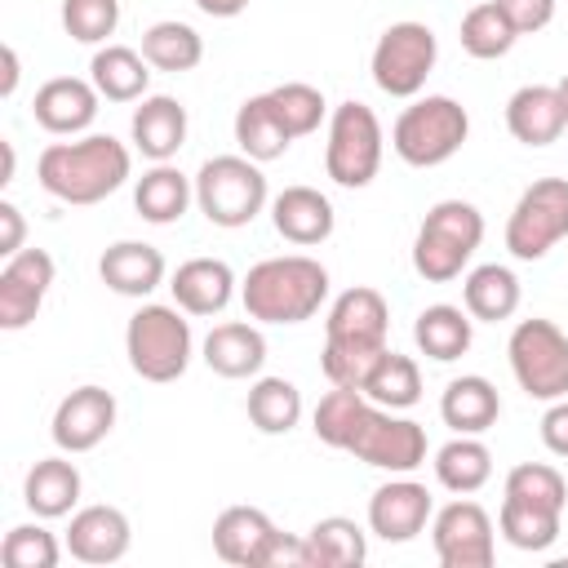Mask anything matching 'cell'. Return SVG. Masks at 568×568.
I'll return each mask as SVG.
<instances>
[{
  "label": "cell",
  "instance_id": "obj_1",
  "mask_svg": "<svg viewBox=\"0 0 568 568\" xmlns=\"http://www.w3.org/2000/svg\"><path fill=\"white\" fill-rule=\"evenodd\" d=\"M133 173V155L111 133H84L75 142H49L36 160L40 186L62 204H98L115 195Z\"/></svg>",
  "mask_w": 568,
  "mask_h": 568
},
{
  "label": "cell",
  "instance_id": "obj_2",
  "mask_svg": "<svg viewBox=\"0 0 568 568\" xmlns=\"http://www.w3.org/2000/svg\"><path fill=\"white\" fill-rule=\"evenodd\" d=\"M328 297V271L306 253L262 257L240 280L244 315L257 324H302Z\"/></svg>",
  "mask_w": 568,
  "mask_h": 568
},
{
  "label": "cell",
  "instance_id": "obj_3",
  "mask_svg": "<svg viewBox=\"0 0 568 568\" xmlns=\"http://www.w3.org/2000/svg\"><path fill=\"white\" fill-rule=\"evenodd\" d=\"M124 355H129V368L142 377V382H178L195 355V337H191V320L186 311L173 302H142L129 324H124Z\"/></svg>",
  "mask_w": 568,
  "mask_h": 568
},
{
  "label": "cell",
  "instance_id": "obj_4",
  "mask_svg": "<svg viewBox=\"0 0 568 568\" xmlns=\"http://www.w3.org/2000/svg\"><path fill=\"white\" fill-rule=\"evenodd\" d=\"M466 138H470V115L448 93L413 98L399 111V120L390 124V146L413 169H435V164L453 160L466 146Z\"/></svg>",
  "mask_w": 568,
  "mask_h": 568
},
{
  "label": "cell",
  "instance_id": "obj_5",
  "mask_svg": "<svg viewBox=\"0 0 568 568\" xmlns=\"http://www.w3.org/2000/svg\"><path fill=\"white\" fill-rule=\"evenodd\" d=\"M484 240V213L470 200H439L413 240V271L426 284H448L466 271Z\"/></svg>",
  "mask_w": 568,
  "mask_h": 568
},
{
  "label": "cell",
  "instance_id": "obj_6",
  "mask_svg": "<svg viewBox=\"0 0 568 568\" xmlns=\"http://www.w3.org/2000/svg\"><path fill=\"white\" fill-rule=\"evenodd\" d=\"M266 173L248 155H213L195 173V209L222 231L248 226L266 209Z\"/></svg>",
  "mask_w": 568,
  "mask_h": 568
},
{
  "label": "cell",
  "instance_id": "obj_7",
  "mask_svg": "<svg viewBox=\"0 0 568 568\" xmlns=\"http://www.w3.org/2000/svg\"><path fill=\"white\" fill-rule=\"evenodd\" d=\"M382 120L373 115V106L364 102H337L333 115H328V142H324V173L346 186V191H359L377 178L382 169Z\"/></svg>",
  "mask_w": 568,
  "mask_h": 568
},
{
  "label": "cell",
  "instance_id": "obj_8",
  "mask_svg": "<svg viewBox=\"0 0 568 568\" xmlns=\"http://www.w3.org/2000/svg\"><path fill=\"white\" fill-rule=\"evenodd\" d=\"M510 373L528 399H564L568 395V333L555 320H519L506 342Z\"/></svg>",
  "mask_w": 568,
  "mask_h": 568
},
{
  "label": "cell",
  "instance_id": "obj_9",
  "mask_svg": "<svg viewBox=\"0 0 568 568\" xmlns=\"http://www.w3.org/2000/svg\"><path fill=\"white\" fill-rule=\"evenodd\" d=\"M355 462L373 466V470H390V475H408L426 462V430L413 422V417H395V408H382L364 395L359 413H355V426H351V439L346 448Z\"/></svg>",
  "mask_w": 568,
  "mask_h": 568
},
{
  "label": "cell",
  "instance_id": "obj_10",
  "mask_svg": "<svg viewBox=\"0 0 568 568\" xmlns=\"http://www.w3.org/2000/svg\"><path fill=\"white\" fill-rule=\"evenodd\" d=\"M439 40L426 22H390L373 44V84L390 98H417L435 71Z\"/></svg>",
  "mask_w": 568,
  "mask_h": 568
},
{
  "label": "cell",
  "instance_id": "obj_11",
  "mask_svg": "<svg viewBox=\"0 0 568 568\" xmlns=\"http://www.w3.org/2000/svg\"><path fill=\"white\" fill-rule=\"evenodd\" d=\"M568 235V178H537L506 217V248L519 262H541Z\"/></svg>",
  "mask_w": 568,
  "mask_h": 568
},
{
  "label": "cell",
  "instance_id": "obj_12",
  "mask_svg": "<svg viewBox=\"0 0 568 568\" xmlns=\"http://www.w3.org/2000/svg\"><path fill=\"white\" fill-rule=\"evenodd\" d=\"M430 541L444 568H488L497 555L493 515L470 497H457L430 515Z\"/></svg>",
  "mask_w": 568,
  "mask_h": 568
},
{
  "label": "cell",
  "instance_id": "obj_13",
  "mask_svg": "<svg viewBox=\"0 0 568 568\" xmlns=\"http://www.w3.org/2000/svg\"><path fill=\"white\" fill-rule=\"evenodd\" d=\"M115 426V395L102 386H75L71 395L58 399L49 435L58 444V453H89L98 448Z\"/></svg>",
  "mask_w": 568,
  "mask_h": 568
},
{
  "label": "cell",
  "instance_id": "obj_14",
  "mask_svg": "<svg viewBox=\"0 0 568 568\" xmlns=\"http://www.w3.org/2000/svg\"><path fill=\"white\" fill-rule=\"evenodd\" d=\"M53 284V257L44 248H22L13 257H4L0 266V328L18 333L36 320V311L44 306Z\"/></svg>",
  "mask_w": 568,
  "mask_h": 568
},
{
  "label": "cell",
  "instance_id": "obj_15",
  "mask_svg": "<svg viewBox=\"0 0 568 568\" xmlns=\"http://www.w3.org/2000/svg\"><path fill=\"white\" fill-rule=\"evenodd\" d=\"M435 515V501H430V488L399 475L390 484H382L373 497H368V532L382 537V541H413L417 532H426Z\"/></svg>",
  "mask_w": 568,
  "mask_h": 568
},
{
  "label": "cell",
  "instance_id": "obj_16",
  "mask_svg": "<svg viewBox=\"0 0 568 568\" xmlns=\"http://www.w3.org/2000/svg\"><path fill=\"white\" fill-rule=\"evenodd\" d=\"M98 102L102 93L93 89V80H80V75H53L36 89L31 98V115L44 133L53 138H80L93 120H98Z\"/></svg>",
  "mask_w": 568,
  "mask_h": 568
},
{
  "label": "cell",
  "instance_id": "obj_17",
  "mask_svg": "<svg viewBox=\"0 0 568 568\" xmlns=\"http://www.w3.org/2000/svg\"><path fill=\"white\" fill-rule=\"evenodd\" d=\"M129 541H133L129 515L120 506H106V501L80 506L67 524V550L80 564H115L129 555Z\"/></svg>",
  "mask_w": 568,
  "mask_h": 568
},
{
  "label": "cell",
  "instance_id": "obj_18",
  "mask_svg": "<svg viewBox=\"0 0 568 568\" xmlns=\"http://www.w3.org/2000/svg\"><path fill=\"white\" fill-rule=\"evenodd\" d=\"M98 275L111 293L120 297H151L164 275H169V262L155 244L146 240H115L102 257H98Z\"/></svg>",
  "mask_w": 568,
  "mask_h": 568
},
{
  "label": "cell",
  "instance_id": "obj_19",
  "mask_svg": "<svg viewBox=\"0 0 568 568\" xmlns=\"http://www.w3.org/2000/svg\"><path fill=\"white\" fill-rule=\"evenodd\" d=\"M200 355L217 377H231V382L257 377L266 364V337L257 320H226L209 328V337L200 342Z\"/></svg>",
  "mask_w": 568,
  "mask_h": 568
},
{
  "label": "cell",
  "instance_id": "obj_20",
  "mask_svg": "<svg viewBox=\"0 0 568 568\" xmlns=\"http://www.w3.org/2000/svg\"><path fill=\"white\" fill-rule=\"evenodd\" d=\"M129 138L133 146L151 160V164H164L182 151L186 142V106L169 93H146L138 106H133V120H129Z\"/></svg>",
  "mask_w": 568,
  "mask_h": 568
},
{
  "label": "cell",
  "instance_id": "obj_21",
  "mask_svg": "<svg viewBox=\"0 0 568 568\" xmlns=\"http://www.w3.org/2000/svg\"><path fill=\"white\" fill-rule=\"evenodd\" d=\"M271 226L297 244V248H311V244H324L337 226V213L328 204L324 191L315 186H284L275 200H271Z\"/></svg>",
  "mask_w": 568,
  "mask_h": 568
},
{
  "label": "cell",
  "instance_id": "obj_22",
  "mask_svg": "<svg viewBox=\"0 0 568 568\" xmlns=\"http://www.w3.org/2000/svg\"><path fill=\"white\" fill-rule=\"evenodd\" d=\"M506 129L524 146H550V142H559L564 129H568L559 89L555 84H524V89H515L510 102H506Z\"/></svg>",
  "mask_w": 568,
  "mask_h": 568
},
{
  "label": "cell",
  "instance_id": "obj_23",
  "mask_svg": "<svg viewBox=\"0 0 568 568\" xmlns=\"http://www.w3.org/2000/svg\"><path fill=\"white\" fill-rule=\"evenodd\" d=\"M235 271L222 257H191L173 271L169 293L186 315H222L235 297Z\"/></svg>",
  "mask_w": 568,
  "mask_h": 568
},
{
  "label": "cell",
  "instance_id": "obj_24",
  "mask_svg": "<svg viewBox=\"0 0 568 568\" xmlns=\"http://www.w3.org/2000/svg\"><path fill=\"white\" fill-rule=\"evenodd\" d=\"M324 337L386 346V337H390V306H386V297L377 288H368V284H355V288L337 293V302L328 306V320H324Z\"/></svg>",
  "mask_w": 568,
  "mask_h": 568
},
{
  "label": "cell",
  "instance_id": "obj_25",
  "mask_svg": "<svg viewBox=\"0 0 568 568\" xmlns=\"http://www.w3.org/2000/svg\"><path fill=\"white\" fill-rule=\"evenodd\" d=\"M271 537H275V524L257 506H226L213 519V550H217V559H226L235 568H262Z\"/></svg>",
  "mask_w": 568,
  "mask_h": 568
},
{
  "label": "cell",
  "instance_id": "obj_26",
  "mask_svg": "<svg viewBox=\"0 0 568 568\" xmlns=\"http://www.w3.org/2000/svg\"><path fill=\"white\" fill-rule=\"evenodd\" d=\"M80 488H84V479H80L75 462H67V453H58V457H40V462L27 470V479H22V501H27V510H31L36 519H62V515L75 510Z\"/></svg>",
  "mask_w": 568,
  "mask_h": 568
},
{
  "label": "cell",
  "instance_id": "obj_27",
  "mask_svg": "<svg viewBox=\"0 0 568 568\" xmlns=\"http://www.w3.org/2000/svg\"><path fill=\"white\" fill-rule=\"evenodd\" d=\"M195 204V178H186L178 164H151L133 186V209L151 226H173Z\"/></svg>",
  "mask_w": 568,
  "mask_h": 568
},
{
  "label": "cell",
  "instance_id": "obj_28",
  "mask_svg": "<svg viewBox=\"0 0 568 568\" xmlns=\"http://www.w3.org/2000/svg\"><path fill=\"white\" fill-rule=\"evenodd\" d=\"M439 417L444 426H453L457 435H484L488 426H497L501 417V395L488 377L479 373H462L444 386L439 395Z\"/></svg>",
  "mask_w": 568,
  "mask_h": 568
},
{
  "label": "cell",
  "instance_id": "obj_29",
  "mask_svg": "<svg viewBox=\"0 0 568 568\" xmlns=\"http://www.w3.org/2000/svg\"><path fill=\"white\" fill-rule=\"evenodd\" d=\"M413 342L426 359L435 364H453L470 351L475 342V320L466 306H453V302H435L426 306L417 320H413Z\"/></svg>",
  "mask_w": 568,
  "mask_h": 568
},
{
  "label": "cell",
  "instance_id": "obj_30",
  "mask_svg": "<svg viewBox=\"0 0 568 568\" xmlns=\"http://www.w3.org/2000/svg\"><path fill=\"white\" fill-rule=\"evenodd\" d=\"M89 80L106 102H142L151 84V62L129 44H102L89 62Z\"/></svg>",
  "mask_w": 568,
  "mask_h": 568
},
{
  "label": "cell",
  "instance_id": "obj_31",
  "mask_svg": "<svg viewBox=\"0 0 568 568\" xmlns=\"http://www.w3.org/2000/svg\"><path fill=\"white\" fill-rule=\"evenodd\" d=\"M462 306L479 324H501L519 311V275L501 262H484L462 280Z\"/></svg>",
  "mask_w": 568,
  "mask_h": 568
},
{
  "label": "cell",
  "instance_id": "obj_32",
  "mask_svg": "<svg viewBox=\"0 0 568 568\" xmlns=\"http://www.w3.org/2000/svg\"><path fill=\"white\" fill-rule=\"evenodd\" d=\"M302 541H306V568H359L368 559V532L346 515L315 519L302 532Z\"/></svg>",
  "mask_w": 568,
  "mask_h": 568
},
{
  "label": "cell",
  "instance_id": "obj_33",
  "mask_svg": "<svg viewBox=\"0 0 568 568\" xmlns=\"http://www.w3.org/2000/svg\"><path fill=\"white\" fill-rule=\"evenodd\" d=\"M435 479L457 493V497H470L479 493L488 479H493V453L479 435H453L439 453H435Z\"/></svg>",
  "mask_w": 568,
  "mask_h": 568
},
{
  "label": "cell",
  "instance_id": "obj_34",
  "mask_svg": "<svg viewBox=\"0 0 568 568\" xmlns=\"http://www.w3.org/2000/svg\"><path fill=\"white\" fill-rule=\"evenodd\" d=\"M235 146H240V155H248L257 164H271L293 146V138L280 124V115L271 111L266 93L240 102V111H235Z\"/></svg>",
  "mask_w": 568,
  "mask_h": 568
},
{
  "label": "cell",
  "instance_id": "obj_35",
  "mask_svg": "<svg viewBox=\"0 0 568 568\" xmlns=\"http://www.w3.org/2000/svg\"><path fill=\"white\" fill-rule=\"evenodd\" d=\"M142 58L155 67V71H169V75H182V71H195L200 58H204V40L191 22H178V18H164V22H151L142 31Z\"/></svg>",
  "mask_w": 568,
  "mask_h": 568
},
{
  "label": "cell",
  "instance_id": "obj_36",
  "mask_svg": "<svg viewBox=\"0 0 568 568\" xmlns=\"http://www.w3.org/2000/svg\"><path fill=\"white\" fill-rule=\"evenodd\" d=\"M244 408L262 435H288L302 422V390L288 377H257L248 386Z\"/></svg>",
  "mask_w": 568,
  "mask_h": 568
},
{
  "label": "cell",
  "instance_id": "obj_37",
  "mask_svg": "<svg viewBox=\"0 0 568 568\" xmlns=\"http://www.w3.org/2000/svg\"><path fill=\"white\" fill-rule=\"evenodd\" d=\"M497 528L501 537L515 546V550H550L559 528H564V510H546V506H532V501H515V497H501V510H497Z\"/></svg>",
  "mask_w": 568,
  "mask_h": 568
},
{
  "label": "cell",
  "instance_id": "obj_38",
  "mask_svg": "<svg viewBox=\"0 0 568 568\" xmlns=\"http://www.w3.org/2000/svg\"><path fill=\"white\" fill-rule=\"evenodd\" d=\"M364 395L373 404H382V408H395V413L399 408H413L422 399V368H417V359L386 346V355L377 359V368L364 382Z\"/></svg>",
  "mask_w": 568,
  "mask_h": 568
},
{
  "label": "cell",
  "instance_id": "obj_39",
  "mask_svg": "<svg viewBox=\"0 0 568 568\" xmlns=\"http://www.w3.org/2000/svg\"><path fill=\"white\" fill-rule=\"evenodd\" d=\"M462 49L470 53V58H479V62H493V58H506L510 49H515V40H519V31L510 27V18L501 13V4L497 0H484V4H475V9H466V18H462Z\"/></svg>",
  "mask_w": 568,
  "mask_h": 568
},
{
  "label": "cell",
  "instance_id": "obj_40",
  "mask_svg": "<svg viewBox=\"0 0 568 568\" xmlns=\"http://www.w3.org/2000/svg\"><path fill=\"white\" fill-rule=\"evenodd\" d=\"M266 102H271V111L280 115V124L288 129V138L315 133V129L324 124V115H328L324 93H320L315 84H302V80H288V84L266 89Z\"/></svg>",
  "mask_w": 568,
  "mask_h": 568
},
{
  "label": "cell",
  "instance_id": "obj_41",
  "mask_svg": "<svg viewBox=\"0 0 568 568\" xmlns=\"http://www.w3.org/2000/svg\"><path fill=\"white\" fill-rule=\"evenodd\" d=\"M386 346H390V342H386ZM386 346H377V342H333V337H324L320 368H324L328 386L364 390V382H368V373L377 368V359L386 355Z\"/></svg>",
  "mask_w": 568,
  "mask_h": 568
},
{
  "label": "cell",
  "instance_id": "obj_42",
  "mask_svg": "<svg viewBox=\"0 0 568 568\" xmlns=\"http://www.w3.org/2000/svg\"><path fill=\"white\" fill-rule=\"evenodd\" d=\"M506 497L532 501V506H546V510H564L568 506V479L546 462H519L506 475Z\"/></svg>",
  "mask_w": 568,
  "mask_h": 568
},
{
  "label": "cell",
  "instance_id": "obj_43",
  "mask_svg": "<svg viewBox=\"0 0 568 568\" xmlns=\"http://www.w3.org/2000/svg\"><path fill=\"white\" fill-rule=\"evenodd\" d=\"M4 568H58L62 546L44 524H13L0 541Z\"/></svg>",
  "mask_w": 568,
  "mask_h": 568
},
{
  "label": "cell",
  "instance_id": "obj_44",
  "mask_svg": "<svg viewBox=\"0 0 568 568\" xmlns=\"http://www.w3.org/2000/svg\"><path fill=\"white\" fill-rule=\"evenodd\" d=\"M120 27V0H62V31L80 44H106Z\"/></svg>",
  "mask_w": 568,
  "mask_h": 568
},
{
  "label": "cell",
  "instance_id": "obj_45",
  "mask_svg": "<svg viewBox=\"0 0 568 568\" xmlns=\"http://www.w3.org/2000/svg\"><path fill=\"white\" fill-rule=\"evenodd\" d=\"M501 13L510 18V27L519 36H532V31H546L555 22V0H497Z\"/></svg>",
  "mask_w": 568,
  "mask_h": 568
},
{
  "label": "cell",
  "instance_id": "obj_46",
  "mask_svg": "<svg viewBox=\"0 0 568 568\" xmlns=\"http://www.w3.org/2000/svg\"><path fill=\"white\" fill-rule=\"evenodd\" d=\"M541 444L555 457H568V395L564 399H550V408L541 413Z\"/></svg>",
  "mask_w": 568,
  "mask_h": 568
},
{
  "label": "cell",
  "instance_id": "obj_47",
  "mask_svg": "<svg viewBox=\"0 0 568 568\" xmlns=\"http://www.w3.org/2000/svg\"><path fill=\"white\" fill-rule=\"evenodd\" d=\"M27 222H22V209L18 204H9V200H0V253L4 257H13V253H22L27 244Z\"/></svg>",
  "mask_w": 568,
  "mask_h": 568
},
{
  "label": "cell",
  "instance_id": "obj_48",
  "mask_svg": "<svg viewBox=\"0 0 568 568\" xmlns=\"http://www.w3.org/2000/svg\"><path fill=\"white\" fill-rule=\"evenodd\" d=\"M248 4L253 0H195V9L209 13V18H240Z\"/></svg>",
  "mask_w": 568,
  "mask_h": 568
},
{
  "label": "cell",
  "instance_id": "obj_49",
  "mask_svg": "<svg viewBox=\"0 0 568 568\" xmlns=\"http://www.w3.org/2000/svg\"><path fill=\"white\" fill-rule=\"evenodd\" d=\"M0 58H4V80H0V93H4V98H13L18 75H22V71H18V49H13V44H4V53H0Z\"/></svg>",
  "mask_w": 568,
  "mask_h": 568
},
{
  "label": "cell",
  "instance_id": "obj_50",
  "mask_svg": "<svg viewBox=\"0 0 568 568\" xmlns=\"http://www.w3.org/2000/svg\"><path fill=\"white\" fill-rule=\"evenodd\" d=\"M0 151H4V173H0V186H9V182H13V164H18V160H13V142H0Z\"/></svg>",
  "mask_w": 568,
  "mask_h": 568
},
{
  "label": "cell",
  "instance_id": "obj_51",
  "mask_svg": "<svg viewBox=\"0 0 568 568\" xmlns=\"http://www.w3.org/2000/svg\"><path fill=\"white\" fill-rule=\"evenodd\" d=\"M555 89H559V102H564V115H568V75H564Z\"/></svg>",
  "mask_w": 568,
  "mask_h": 568
},
{
  "label": "cell",
  "instance_id": "obj_52",
  "mask_svg": "<svg viewBox=\"0 0 568 568\" xmlns=\"http://www.w3.org/2000/svg\"><path fill=\"white\" fill-rule=\"evenodd\" d=\"M559 564H564V568H568V559H559Z\"/></svg>",
  "mask_w": 568,
  "mask_h": 568
}]
</instances>
